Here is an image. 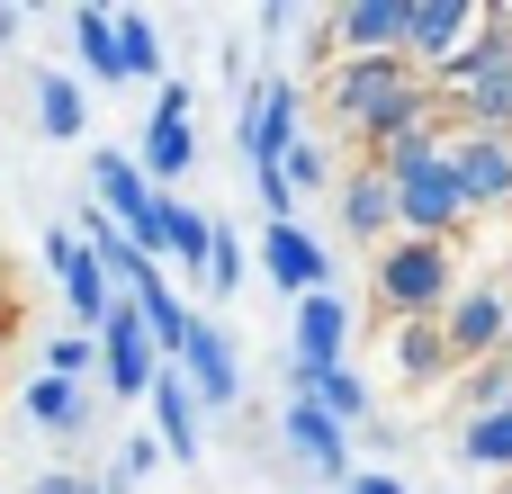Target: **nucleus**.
<instances>
[{
	"label": "nucleus",
	"instance_id": "f257e3e1",
	"mask_svg": "<svg viewBox=\"0 0 512 494\" xmlns=\"http://www.w3.org/2000/svg\"><path fill=\"white\" fill-rule=\"evenodd\" d=\"M333 117L369 135V153L405 144L414 126H432V81L405 54H342L333 63Z\"/></svg>",
	"mask_w": 512,
	"mask_h": 494
},
{
	"label": "nucleus",
	"instance_id": "f03ea898",
	"mask_svg": "<svg viewBox=\"0 0 512 494\" xmlns=\"http://www.w3.org/2000/svg\"><path fill=\"white\" fill-rule=\"evenodd\" d=\"M378 297H387L405 324L450 315V306H459V252H450V243H423V234L387 243V261H378Z\"/></svg>",
	"mask_w": 512,
	"mask_h": 494
},
{
	"label": "nucleus",
	"instance_id": "7ed1b4c3",
	"mask_svg": "<svg viewBox=\"0 0 512 494\" xmlns=\"http://www.w3.org/2000/svg\"><path fill=\"white\" fill-rule=\"evenodd\" d=\"M396 216H405V234H423V243H450L477 207H468V180H459V162H450V144L432 153V162H414V171H396Z\"/></svg>",
	"mask_w": 512,
	"mask_h": 494
},
{
	"label": "nucleus",
	"instance_id": "20e7f679",
	"mask_svg": "<svg viewBox=\"0 0 512 494\" xmlns=\"http://www.w3.org/2000/svg\"><path fill=\"white\" fill-rule=\"evenodd\" d=\"M99 369H108L117 396H153L162 387V342H153V324H144L135 297H117V315L99 324Z\"/></svg>",
	"mask_w": 512,
	"mask_h": 494
},
{
	"label": "nucleus",
	"instance_id": "39448f33",
	"mask_svg": "<svg viewBox=\"0 0 512 494\" xmlns=\"http://www.w3.org/2000/svg\"><path fill=\"white\" fill-rule=\"evenodd\" d=\"M189 108H198V99H189V81H162V90H153V117H144V153H135L153 189H171V180L198 162V126H189Z\"/></svg>",
	"mask_w": 512,
	"mask_h": 494
},
{
	"label": "nucleus",
	"instance_id": "423d86ee",
	"mask_svg": "<svg viewBox=\"0 0 512 494\" xmlns=\"http://www.w3.org/2000/svg\"><path fill=\"white\" fill-rule=\"evenodd\" d=\"M234 135H243V162H252V171H279V162L297 153V81L270 72V81L243 99V126H234Z\"/></svg>",
	"mask_w": 512,
	"mask_h": 494
},
{
	"label": "nucleus",
	"instance_id": "0eeeda50",
	"mask_svg": "<svg viewBox=\"0 0 512 494\" xmlns=\"http://www.w3.org/2000/svg\"><path fill=\"white\" fill-rule=\"evenodd\" d=\"M279 432H288V450H297V468H306V477H324V486H351V477H360V468H351V423H333L324 405L288 396Z\"/></svg>",
	"mask_w": 512,
	"mask_h": 494
},
{
	"label": "nucleus",
	"instance_id": "6e6552de",
	"mask_svg": "<svg viewBox=\"0 0 512 494\" xmlns=\"http://www.w3.org/2000/svg\"><path fill=\"white\" fill-rule=\"evenodd\" d=\"M45 261H54V279H63L72 324H90V333H99V324L117 315V279L90 261V243H81V234H54V243H45Z\"/></svg>",
	"mask_w": 512,
	"mask_h": 494
},
{
	"label": "nucleus",
	"instance_id": "1a4fd4ad",
	"mask_svg": "<svg viewBox=\"0 0 512 494\" xmlns=\"http://www.w3.org/2000/svg\"><path fill=\"white\" fill-rule=\"evenodd\" d=\"M441 342H450V360H495L512 342V306L495 288H459V306L441 315Z\"/></svg>",
	"mask_w": 512,
	"mask_h": 494
},
{
	"label": "nucleus",
	"instance_id": "9d476101",
	"mask_svg": "<svg viewBox=\"0 0 512 494\" xmlns=\"http://www.w3.org/2000/svg\"><path fill=\"white\" fill-rule=\"evenodd\" d=\"M405 27H414V0H351L324 18V36L342 54H405Z\"/></svg>",
	"mask_w": 512,
	"mask_h": 494
},
{
	"label": "nucleus",
	"instance_id": "9b49d317",
	"mask_svg": "<svg viewBox=\"0 0 512 494\" xmlns=\"http://www.w3.org/2000/svg\"><path fill=\"white\" fill-rule=\"evenodd\" d=\"M180 378L198 387V405H234L243 396V360H234V342H225V324H189V351H180Z\"/></svg>",
	"mask_w": 512,
	"mask_h": 494
},
{
	"label": "nucleus",
	"instance_id": "f8f14e48",
	"mask_svg": "<svg viewBox=\"0 0 512 494\" xmlns=\"http://www.w3.org/2000/svg\"><path fill=\"white\" fill-rule=\"evenodd\" d=\"M261 270H270L288 297H324V279H333V261H324V243H315L306 225H270V234H261Z\"/></svg>",
	"mask_w": 512,
	"mask_h": 494
},
{
	"label": "nucleus",
	"instance_id": "ddd939ff",
	"mask_svg": "<svg viewBox=\"0 0 512 494\" xmlns=\"http://www.w3.org/2000/svg\"><path fill=\"white\" fill-rule=\"evenodd\" d=\"M486 9H468V0H414V27H405V63H450L459 45H468V27H477Z\"/></svg>",
	"mask_w": 512,
	"mask_h": 494
},
{
	"label": "nucleus",
	"instance_id": "4468645a",
	"mask_svg": "<svg viewBox=\"0 0 512 494\" xmlns=\"http://www.w3.org/2000/svg\"><path fill=\"white\" fill-rule=\"evenodd\" d=\"M450 162L468 180V207H512V144L504 135H459Z\"/></svg>",
	"mask_w": 512,
	"mask_h": 494
},
{
	"label": "nucleus",
	"instance_id": "2eb2a0df",
	"mask_svg": "<svg viewBox=\"0 0 512 494\" xmlns=\"http://www.w3.org/2000/svg\"><path fill=\"white\" fill-rule=\"evenodd\" d=\"M342 342H351V306L324 288V297H297V351L288 360H306V369H342Z\"/></svg>",
	"mask_w": 512,
	"mask_h": 494
},
{
	"label": "nucleus",
	"instance_id": "dca6fc26",
	"mask_svg": "<svg viewBox=\"0 0 512 494\" xmlns=\"http://www.w3.org/2000/svg\"><path fill=\"white\" fill-rule=\"evenodd\" d=\"M126 297L144 306V324H153V342H162V360H180V351H189V324H198V315H189V306L171 297V279H162V261H144V270L126 279Z\"/></svg>",
	"mask_w": 512,
	"mask_h": 494
},
{
	"label": "nucleus",
	"instance_id": "f3484780",
	"mask_svg": "<svg viewBox=\"0 0 512 494\" xmlns=\"http://www.w3.org/2000/svg\"><path fill=\"white\" fill-rule=\"evenodd\" d=\"M153 441H162L171 459H198V387L180 378V360H171L162 387H153Z\"/></svg>",
	"mask_w": 512,
	"mask_h": 494
},
{
	"label": "nucleus",
	"instance_id": "a211bd4d",
	"mask_svg": "<svg viewBox=\"0 0 512 494\" xmlns=\"http://www.w3.org/2000/svg\"><path fill=\"white\" fill-rule=\"evenodd\" d=\"M342 225H351V234H360V243H378V234H387V225H405V216H396V180H387V171H378V162H369V171H351V180H342Z\"/></svg>",
	"mask_w": 512,
	"mask_h": 494
},
{
	"label": "nucleus",
	"instance_id": "6ab92c4d",
	"mask_svg": "<svg viewBox=\"0 0 512 494\" xmlns=\"http://www.w3.org/2000/svg\"><path fill=\"white\" fill-rule=\"evenodd\" d=\"M288 396L324 405L333 423H369V387H360L351 369H306V360H288Z\"/></svg>",
	"mask_w": 512,
	"mask_h": 494
},
{
	"label": "nucleus",
	"instance_id": "aec40b11",
	"mask_svg": "<svg viewBox=\"0 0 512 494\" xmlns=\"http://www.w3.org/2000/svg\"><path fill=\"white\" fill-rule=\"evenodd\" d=\"M207 252H216V225L162 189V261H180V270H198V279H207Z\"/></svg>",
	"mask_w": 512,
	"mask_h": 494
},
{
	"label": "nucleus",
	"instance_id": "412c9836",
	"mask_svg": "<svg viewBox=\"0 0 512 494\" xmlns=\"http://www.w3.org/2000/svg\"><path fill=\"white\" fill-rule=\"evenodd\" d=\"M72 36H81V63L99 81H126V45H117V18L108 9H72Z\"/></svg>",
	"mask_w": 512,
	"mask_h": 494
},
{
	"label": "nucleus",
	"instance_id": "4be33fe9",
	"mask_svg": "<svg viewBox=\"0 0 512 494\" xmlns=\"http://www.w3.org/2000/svg\"><path fill=\"white\" fill-rule=\"evenodd\" d=\"M459 108H468V135H504V144H512V63L495 72V81H477Z\"/></svg>",
	"mask_w": 512,
	"mask_h": 494
},
{
	"label": "nucleus",
	"instance_id": "5701e85b",
	"mask_svg": "<svg viewBox=\"0 0 512 494\" xmlns=\"http://www.w3.org/2000/svg\"><path fill=\"white\" fill-rule=\"evenodd\" d=\"M117 45H126V81H171V72H162V45H153V18H144V9H126V18H117Z\"/></svg>",
	"mask_w": 512,
	"mask_h": 494
},
{
	"label": "nucleus",
	"instance_id": "b1692460",
	"mask_svg": "<svg viewBox=\"0 0 512 494\" xmlns=\"http://www.w3.org/2000/svg\"><path fill=\"white\" fill-rule=\"evenodd\" d=\"M27 414H36L45 432H81V387H72V378H36V387H27Z\"/></svg>",
	"mask_w": 512,
	"mask_h": 494
},
{
	"label": "nucleus",
	"instance_id": "393cba45",
	"mask_svg": "<svg viewBox=\"0 0 512 494\" xmlns=\"http://www.w3.org/2000/svg\"><path fill=\"white\" fill-rule=\"evenodd\" d=\"M468 459H477V468H512V405L468 414Z\"/></svg>",
	"mask_w": 512,
	"mask_h": 494
},
{
	"label": "nucleus",
	"instance_id": "a878e982",
	"mask_svg": "<svg viewBox=\"0 0 512 494\" xmlns=\"http://www.w3.org/2000/svg\"><path fill=\"white\" fill-rule=\"evenodd\" d=\"M36 126H45V135H81V90H72L63 72L36 81Z\"/></svg>",
	"mask_w": 512,
	"mask_h": 494
},
{
	"label": "nucleus",
	"instance_id": "bb28decb",
	"mask_svg": "<svg viewBox=\"0 0 512 494\" xmlns=\"http://www.w3.org/2000/svg\"><path fill=\"white\" fill-rule=\"evenodd\" d=\"M441 360H450V342H432V324H405V333H396V369H405V378H432Z\"/></svg>",
	"mask_w": 512,
	"mask_h": 494
},
{
	"label": "nucleus",
	"instance_id": "cd10ccee",
	"mask_svg": "<svg viewBox=\"0 0 512 494\" xmlns=\"http://www.w3.org/2000/svg\"><path fill=\"white\" fill-rule=\"evenodd\" d=\"M207 288H216V297H234V288H243V243H234V225H216V252H207Z\"/></svg>",
	"mask_w": 512,
	"mask_h": 494
},
{
	"label": "nucleus",
	"instance_id": "c85d7f7f",
	"mask_svg": "<svg viewBox=\"0 0 512 494\" xmlns=\"http://www.w3.org/2000/svg\"><path fill=\"white\" fill-rule=\"evenodd\" d=\"M90 360H99V342H90V333H54V342H45V378H81Z\"/></svg>",
	"mask_w": 512,
	"mask_h": 494
},
{
	"label": "nucleus",
	"instance_id": "c756f323",
	"mask_svg": "<svg viewBox=\"0 0 512 494\" xmlns=\"http://www.w3.org/2000/svg\"><path fill=\"white\" fill-rule=\"evenodd\" d=\"M279 171H288V189H324V171H333V162H324V144H297Z\"/></svg>",
	"mask_w": 512,
	"mask_h": 494
},
{
	"label": "nucleus",
	"instance_id": "7c9ffc66",
	"mask_svg": "<svg viewBox=\"0 0 512 494\" xmlns=\"http://www.w3.org/2000/svg\"><path fill=\"white\" fill-rule=\"evenodd\" d=\"M27 494H90V477H63V468H54V477H36Z\"/></svg>",
	"mask_w": 512,
	"mask_h": 494
},
{
	"label": "nucleus",
	"instance_id": "2f4dec72",
	"mask_svg": "<svg viewBox=\"0 0 512 494\" xmlns=\"http://www.w3.org/2000/svg\"><path fill=\"white\" fill-rule=\"evenodd\" d=\"M342 494H405V477H351Z\"/></svg>",
	"mask_w": 512,
	"mask_h": 494
},
{
	"label": "nucleus",
	"instance_id": "473e14b6",
	"mask_svg": "<svg viewBox=\"0 0 512 494\" xmlns=\"http://www.w3.org/2000/svg\"><path fill=\"white\" fill-rule=\"evenodd\" d=\"M9 36H18V9H0V45H9Z\"/></svg>",
	"mask_w": 512,
	"mask_h": 494
},
{
	"label": "nucleus",
	"instance_id": "72a5a7b5",
	"mask_svg": "<svg viewBox=\"0 0 512 494\" xmlns=\"http://www.w3.org/2000/svg\"><path fill=\"white\" fill-rule=\"evenodd\" d=\"M504 369H512V342H504Z\"/></svg>",
	"mask_w": 512,
	"mask_h": 494
},
{
	"label": "nucleus",
	"instance_id": "f704fd0d",
	"mask_svg": "<svg viewBox=\"0 0 512 494\" xmlns=\"http://www.w3.org/2000/svg\"><path fill=\"white\" fill-rule=\"evenodd\" d=\"M90 494H108V486H90Z\"/></svg>",
	"mask_w": 512,
	"mask_h": 494
}]
</instances>
